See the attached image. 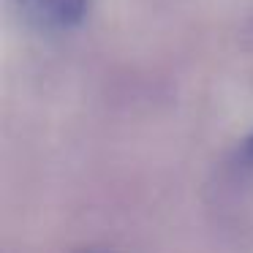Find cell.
Segmentation results:
<instances>
[{
    "label": "cell",
    "instance_id": "3957f363",
    "mask_svg": "<svg viewBox=\"0 0 253 253\" xmlns=\"http://www.w3.org/2000/svg\"><path fill=\"white\" fill-rule=\"evenodd\" d=\"M77 253H115V251H106V248H84V251H77Z\"/></svg>",
    "mask_w": 253,
    "mask_h": 253
},
{
    "label": "cell",
    "instance_id": "7a4b0ae2",
    "mask_svg": "<svg viewBox=\"0 0 253 253\" xmlns=\"http://www.w3.org/2000/svg\"><path fill=\"white\" fill-rule=\"evenodd\" d=\"M234 166L240 171H253V133L242 139V144L234 153Z\"/></svg>",
    "mask_w": 253,
    "mask_h": 253
},
{
    "label": "cell",
    "instance_id": "6da1fadb",
    "mask_svg": "<svg viewBox=\"0 0 253 253\" xmlns=\"http://www.w3.org/2000/svg\"><path fill=\"white\" fill-rule=\"evenodd\" d=\"M22 11L46 30H68L84 22L90 0H19Z\"/></svg>",
    "mask_w": 253,
    "mask_h": 253
}]
</instances>
